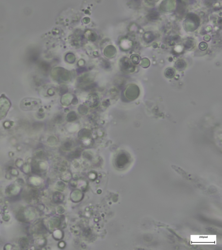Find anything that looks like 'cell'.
Returning <instances> with one entry per match:
<instances>
[{
  "instance_id": "cell-1",
  "label": "cell",
  "mask_w": 222,
  "mask_h": 250,
  "mask_svg": "<svg viewBox=\"0 0 222 250\" xmlns=\"http://www.w3.org/2000/svg\"><path fill=\"white\" fill-rule=\"evenodd\" d=\"M10 107V103L5 98H0V119H3L7 115Z\"/></svg>"
},
{
  "instance_id": "cell-2",
  "label": "cell",
  "mask_w": 222,
  "mask_h": 250,
  "mask_svg": "<svg viewBox=\"0 0 222 250\" xmlns=\"http://www.w3.org/2000/svg\"><path fill=\"white\" fill-rule=\"evenodd\" d=\"M140 90L138 86L132 85L129 86L126 90V97L129 99L134 100L139 97Z\"/></svg>"
},
{
  "instance_id": "cell-3",
  "label": "cell",
  "mask_w": 222,
  "mask_h": 250,
  "mask_svg": "<svg viewBox=\"0 0 222 250\" xmlns=\"http://www.w3.org/2000/svg\"><path fill=\"white\" fill-rule=\"evenodd\" d=\"M164 74L167 78H172L175 75V71L172 68H168L165 70Z\"/></svg>"
},
{
  "instance_id": "cell-4",
  "label": "cell",
  "mask_w": 222,
  "mask_h": 250,
  "mask_svg": "<svg viewBox=\"0 0 222 250\" xmlns=\"http://www.w3.org/2000/svg\"><path fill=\"white\" fill-rule=\"evenodd\" d=\"M175 67L178 69L182 70L185 68L186 67V63L185 61L182 60H178L175 64Z\"/></svg>"
},
{
  "instance_id": "cell-5",
  "label": "cell",
  "mask_w": 222,
  "mask_h": 250,
  "mask_svg": "<svg viewBox=\"0 0 222 250\" xmlns=\"http://www.w3.org/2000/svg\"><path fill=\"white\" fill-rule=\"evenodd\" d=\"M207 44L206 43L202 42V43H201L200 44L199 47H200V49H201V50H205L207 48Z\"/></svg>"
}]
</instances>
